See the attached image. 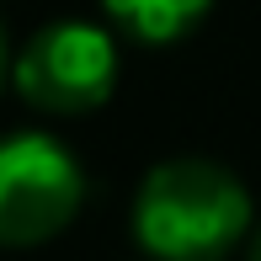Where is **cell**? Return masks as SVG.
Returning a JSON list of instances; mask_svg holds the SVG:
<instances>
[{
  "mask_svg": "<svg viewBox=\"0 0 261 261\" xmlns=\"http://www.w3.org/2000/svg\"><path fill=\"white\" fill-rule=\"evenodd\" d=\"M256 229L251 187L219 160L176 155L134 192V240L149 261H224Z\"/></svg>",
  "mask_w": 261,
  "mask_h": 261,
  "instance_id": "cell-1",
  "label": "cell"
},
{
  "mask_svg": "<svg viewBox=\"0 0 261 261\" xmlns=\"http://www.w3.org/2000/svg\"><path fill=\"white\" fill-rule=\"evenodd\" d=\"M86 171L54 134L21 128L0 139V245H43L75 224Z\"/></svg>",
  "mask_w": 261,
  "mask_h": 261,
  "instance_id": "cell-2",
  "label": "cell"
},
{
  "mask_svg": "<svg viewBox=\"0 0 261 261\" xmlns=\"http://www.w3.org/2000/svg\"><path fill=\"white\" fill-rule=\"evenodd\" d=\"M11 80L38 112L80 117L96 112L117 86V43L101 21H48L11 64Z\"/></svg>",
  "mask_w": 261,
  "mask_h": 261,
  "instance_id": "cell-3",
  "label": "cell"
},
{
  "mask_svg": "<svg viewBox=\"0 0 261 261\" xmlns=\"http://www.w3.org/2000/svg\"><path fill=\"white\" fill-rule=\"evenodd\" d=\"M101 11L112 16V27L128 32L134 43L165 48V43L187 38V32L208 16L213 0H101Z\"/></svg>",
  "mask_w": 261,
  "mask_h": 261,
  "instance_id": "cell-4",
  "label": "cell"
},
{
  "mask_svg": "<svg viewBox=\"0 0 261 261\" xmlns=\"http://www.w3.org/2000/svg\"><path fill=\"white\" fill-rule=\"evenodd\" d=\"M245 261H261V224L251 229V240H245Z\"/></svg>",
  "mask_w": 261,
  "mask_h": 261,
  "instance_id": "cell-5",
  "label": "cell"
},
{
  "mask_svg": "<svg viewBox=\"0 0 261 261\" xmlns=\"http://www.w3.org/2000/svg\"><path fill=\"white\" fill-rule=\"evenodd\" d=\"M0 69H6V38H0Z\"/></svg>",
  "mask_w": 261,
  "mask_h": 261,
  "instance_id": "cell-6",
  "label": "cell"
}]
</instances>
